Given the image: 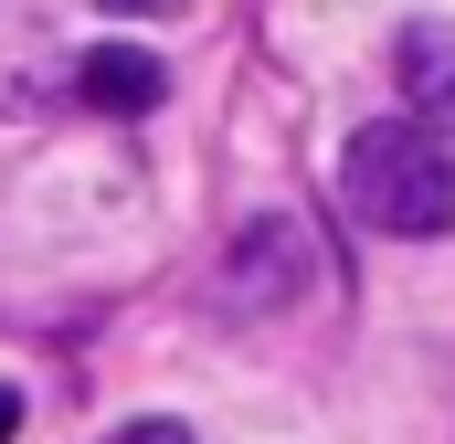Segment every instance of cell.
I'll list each match as a JSON object with an SVG mask.
<instances>
[{
    "instance_id": "7a4b0ae2",
    "label": "cell",
    "mask_w": 455,
    "mask_h": 444,
    "mask_svg": "<svg viewBox=\"0 0 455 444\" xmlns=\"http://www.w3.org/2000/svg\"><path fill=\"white\" fill-rule=\"evenodd\" d=\"M233 286H223V307H275V297H297V275H307V243L286 233V222H254L243 243H233V265H223Z\"/></svg>"
},
{
    "instance_id": "277c9868",
    "label": "cell",
    "mask_w": 455,
    "mask_h": 444,
    "mask_svg": "<svg viewBox=\"0 0 455 444\" xmlns=\"http://www.w3.org/2000/svg\"><path fill=\"white\" fill-rule=\"evenodd\" d=\"M403 96L424 107L435 138H455V43L445 32H413V43H403Z\"/></svg>"
},
{
    "instance_id": "5b68a950",
    "label": "cell",
    "mask_w": 455,
    "mask_h": 444,
    "mask_svg": "<svg viewBox=\"0 0 455 444\" xmlns=\"http://www.w3.org/2000/svg\"><path fill=\"white\" fill-rule=\"evenodd\" d=\"M107 444H191V434H180V424H116Z\"/></svg>"
},
{
    "instance_id": "6da1fadb",
    "label": "cell",
    "mask_w": 455,
    "mask_h": 444,
    "mask_svg": "<svg viewBox=\"0 0 455 444\" xmlns=\"http://www.w3.org/2000/svg\"><path fill=\"white\" fill-rule=\"evenodd\" d=\"M339 191L371 233L435 243V233H455V148L424 116H381V127H360L339 148Z\"/></svg>"
},
{
    "instance_id": "52a82bcc",
    "label": "cell",
    "mask_w": 455,
    "mask_h": 444,
    "mask_svg": "<svg viewBox=\"0 0 455 444\" xmlns=\"http://www.w3.org/2000/svg\"><path fill=\"white\" fill-rule=\"evenodd\" d=\"M0 434H11V392H0Z\"/></svg>"
},
{
    "instance_id": "3957f363",
    "label": "cell",
    "mask_w": 455,
    "mask_h": 444,
    "mask_svg": "<svg viewBox=\"0 0 455 444\" xmlns=\"http://www.w3.org/2000/svg\"><path fill=\"white\" fill-rule=\"evenodd\" d=\"M64 85H75V107H96V116H148L170 75H159L148 53H116V43H107V53H75Z\"/></svg>"
},
{
    "instance_id": "8992f818",
    "label": "cell",
    "mask_w": 455,
    "mask_h": 444,
    "mask_svg": "<svg viewBox=\"0 0 455 444\" xmlns=\"http://www.w3.org/2000/svg\"><path fill=\"white\" fill-rule=\"evenodd\" d=\"M96 11H170V0H96Z\"/></svg>"
}]
</instances>
